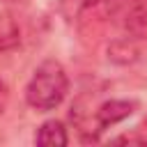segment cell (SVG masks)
I'll return each instance as SVG.
<instances>
[{"mask_svg":"<svg viewBox=\"0 0 147 147\" xmlns=\"http://www.w3.org/2000/svg\"><path fill=\"white\" fill-rule=\"evenodd\" d=\"M67 92H69V78L64 67L55 60H46L34 69L30 83L25 85V101L30 108L46 113L57 108L64 101Z\"/></svg>","mask_w":147,"mask_h":147,"instance_id":"1","label":"cell"},{"mask_svg":"<svg viewBox=\"0 0 147 147\" xmlns=\"http://www.w3.org/2000/svg\"><path fill=\"white\" fill-rule=\"evenodd\" d=\"M136 108H138V103L129 101V99H110V101L101 103L99 110H96V126H99V131L108 129V126H113V124H117V122H122L126 117H131L136 113Z\"/></svg>","mask_w":147,"mask_h":147,"instance_id":"2","label":"cell"},{"mask_svg":"<svg viewBox=\"0 0 147 147\" xmlns=\"http://www.w3.org/2000/svg\"><path fill=\"white\" fill-rule=\"evenodd\" d=\"M34 142L41 145V147H64V145L69 142L64 124L57 122V119H48V122H44V124L39 126L37 136H34Z\"/></svg>","mask_w":147,"mask_h":147,"instance_id":"3","label":"cell"},{"mask_svg":"<svg viewBox=\"0 0 147 147\" xmlns=\"http://www.w3.org/2000/svg\"><path fill=\"white\" fill-rule=\"evenodd\" d=\"M21 41L18 25L11 16H0V51H9Z\"/></svg>","mask_w":147,"mask_h":147,"instance_id":"4","label":"cell"},{"mask_svg":"<svg viewBox=\"0 0 147 147\" xmlns=\"http://www.w3.org/2000/svg\"><path fill=\"white\" fill-rule=\"evenodd\" d=\"M5 2H25V0H5Z\"/></svg>","mask_w":147,"mask_h":147,"instance_id":"5","label":"cell"},{"mask_svg":"<svg viewBox=\"0 0 147 147\" xmlns=\"http://www.w3.org/2000/svg\"><path fill=\"white\" fill-rule=\"evenodd\" d=\"M90 2H101V0H90Z\"/></svg>","mask_w":147,"mask_h":147,"instance_id":"6","label":"cell"}]
</instances>
